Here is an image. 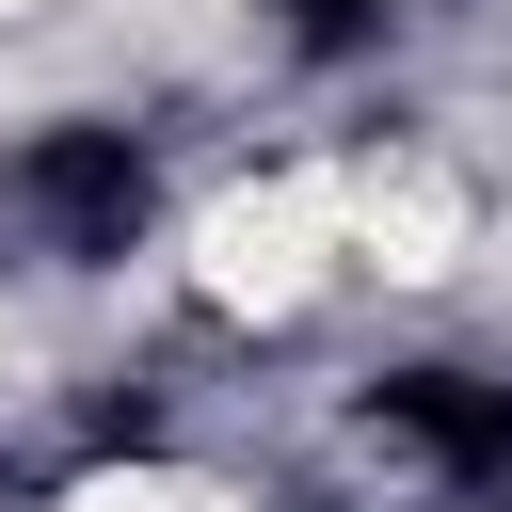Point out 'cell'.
<instances>
[{
  "label": "cell",
  "mask_w": 512,
  "mask_h": 512,
  "mask_svg": "<svg viewBox=\"0 0 512 512\" xmlns=\"http://www.w3.org/2000/svg\"><path fill=\"white\" fill-rule=\"evenodd\" d=\"M176 288H192V320H224V336L320 320V304L352 288V176H336V144H288V160L208 176V192L176 208Z\"/></svg>",
  "instance_id": "obj_1"
},
{
  "label": "cell",
  "mask_w": 512,
  "mask_h": 512,
  "mask_svg": "<svg viewBox=\"0 0 512 512\" xmlns=\"http://www.w3.org/2000/svg\"><path fill=\"white\" fill-rule=\"evenodd\" d=\"M336 176H352V288L448 304V288L496 256V176H480L448 128H352Z\"/></svg>",
  "instance_id": "obj_2"
},
{
  "label": "cell",
  "mask_w": 512,
  "mask_h": 512,
  "mask_svg": "<svg viewBox=\"0 0 512 512\" xmlns=\"http://www.w3.org/2000/svg\"><path fill=\"white\" fill-rule=\"evenodd\" d=\"M48 512H256L224 464H192V448H112V464H80Z\"/></svg>",
  "instance_id": "obj_3"
},
{
  "label": "cell",
  "mask_w": 512,
  "mask_h": 512,
  "mask_svg": "<svg viewBox=\"0 0 512 512\" xmlns=\"http://www.w3.org/2000/svg\"><path fill=\"white\" fill-rule=\"evenodd\" d=\"M48 16H64V0H0V32H48Z\"/></svg>",
  "instance_id": "obj_4"
}]
</instances>
